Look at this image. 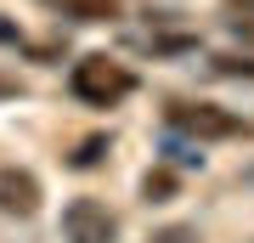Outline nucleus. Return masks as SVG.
<instances>
[{"label":"nucleus","instance_id":"nucleus-3","mask_svg":"<svg viewBox=\"0 0 254 243\" xmlns=\"http://www.w3.org/2000/svg\"><path fill=\"white\" fill-rule=\"evenodd\" d=\"M63 243H119V221L102 198H73L63 209Z\"/></svg>","mask_w":254,"mask_h":243},{"label":"nucleus","instance_id":"nucleus-11","mask_svg":"<svg viewBox=\"0 0 254 243\" xmlns=\"http://www.w3.org/2000/svg\"><path fill=\"white\" fill-rule=\"evenodd\" d=\"M232 34H243V40H254V23H249V17H232Z\"/></svg>","mask_w":254,"mask_h":243},{"label":"nucleus","instance_id":"nucleus-13","mask_svg":"<svg viewBox=\"0 0 254 243\" xmlns=\"http://www.w3.org/2000/svg\"><path fill=\"white\" fill-rule=\"evenodd\" d=\"M249 243H254V238H249Z\"/></svg>","mask_w":254,"mask_h":243},{"label":"nucleus","instance_id":"nucleus-9","mask_svg":"<svg viewBox=\"0 0 254 243\" xmlns=\"http://www.w3.org/2000/svg\"><path fill=\"white\" fill-rule=\"evenodd\" d=\"M153 243H198V232H187V226H164Z\"/></svg>","mask_w":254,"mask_h":243},{"label":"nucleus","instance_id":"nucleus-2","mask_svg":"<svg viewBox=\"0 0 254 243\" xmlns=\"http://www.w3.org/2000/svg\"><path fill=\"white\" fill-rule=\"evenodd\" d=\"M170 125L198 136V142H243V136H254L249 119H237L220 102H170Z\"/></svg>","mask_w":254,"mask_h":243},{"label":"nucleus","instance_id":"nucleus-8","mask_svg":"<svg viewBox=\"0 0 254 243\" xmlns=\"http://www.w3.org/2000/svg\"><path fill=\"white\" fill-rule=\"evenodd\" d=\"M220 63V74H243V80H254V63L249 57H215Z\"/></svg>","mask_w":254,"mask_h":243},{"label":"nucleus","instance_id":"nucleus-12","mask_svg":"<svg viewBox=\"0 0 254 243\" xmlns=\"http://www.w3.org/2000/svg\"><path fill=\"white\" fill-rule=\"evenodd\" d=\"M232 11H243V17H254V0H226Z\"/></svg>","mask_w":254,"mask_h":243},{"label":"nucleus","instance_id":"nucleus-6","mask_svg":"<svg viewBox=\"0 0 254 243\" xmlns=\"http://www.w3.org/2000/svg\"><path fill=\"white\" fill-rule=\"evenodd\" d=\"M141 198H147V204H170V198H175V175H170V170H147V175H141Z\"/></svg>","mask_w":254,"mask_h":243},{"label":"nucleus","instance_id":"nucleus-7","mask_svg":"<svg viewBox=\"0 0 254 243\" xmlns=\"http://www.w3.org/2000/svg\"><path fill=\"white\" fill-rule=\"evenodd\" d=\"M102 147H108V142H102V136H96V142H85V147H79V153H73L68 164H73V170H91V164L102 159Z\"/></svg>","mask_w":254,"mask_h":243},{"label":"nucleus","instance_id":"nucleus-10","mask_svg":"<svg viewBox=\"0 0 254 243\" xmlns=\"http://www.w3.org/2000/svg\"><path fill=\"white\" fill-rule=\"evenodd\" d=\"M23 34H17V23H6V17H0V45H17Z\"/></svg>","mask_w":254,"mask_h":243},{"label":"nucleus","instance_id":"nucleus-4","mask_svg":"<svg viewBox=\"0 0 254 243\" xmlns=\"http://www.w3.org/2000/svg\"><path fill=\"white\" fill-rule=\"evenodd\" d=\"M40 181L34 170H23V164H0V215H11V221H28L40 209Z\"/></svg>","mask_w":254,"mask_h":243},{"label":"nucleus","instance_id":"nucleus-1","mask_svg":"<svg viewBox=\"0 0 254 243\" xmlns=\"http://www.w3.org/2000/svg\"><path fill=\"white\" fill-rule=\"evenodd\" d=\"M68 90H73L79 102H91V108H113V102H125L130 90H136V74L119 63V57H108V51H91V57L73 63Z\"/></svg>","mask_w":254,"mask_h":243},{"label":"nucleus","instance_id":"nucleus-5","mask_svg":"<svg viewBox=\"0 0 254 243\" xmlns=\"http://www.w3.org/2000/svg\"><path fill=\"white\" fill-rule=\"evenodd\" d=\"M51 11H68V17H79V23H102V17H113L119 11V0H46Z\"/></svg>","mask_w":254,"mask_h":243}]
</instances>
